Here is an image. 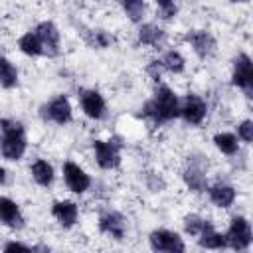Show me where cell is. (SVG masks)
Instances as JSON below:
<instances>
[{
	"mask_svg": "<svg viewBox=\"0 0 253 253\" xmlns=\"http://www.w3.org/2000/svg\"><path fill=\"white\" fill-rule=\"evenodd\" d=\"M18 83H20V71L16 63H12L6 55H0V87L10 91L16 89Z\"/></svg>",
	"mask_w": 253,
	"mask_h": 253,
	"instance_id": "22",
	"label": "cell"
},
{
	"mask_svg": "<svg viewBox=\"0 0 253 253\" xmlns=\"http://www.w3.org/2000/svg\"><path fill=\"white\" fill-rule=\"evenodd\" d=\"M0 55H2V53H0Z\"/></svg>",
	"mask_w": 253,
	"mask_h": 253,
	"instance_id": "35",
	"label": "cell"
},
{
	"mask_svg": "<svg viewBox=\"0 0 253 253\" xmlns=\"http://www.w3.org/2000/svg\"><path fill=\"white\" fill-rule=\"evenodd\" d=\"M231 85L237 87L247 99L253 97V59L245 51H239L231 59Z\"/></svg>",
	"mask_w": 253,
	"mask_h": 253,
	"instance_id": "5",
	"label": "cell"
},
{
	"mask_svg": "<svg viewBox=\"0 0 253 253\" xmlns=\"http://www.w3.org/2000/svg\"><path fill=\"white\" fill-rule=\"evenodd\" d=\"M237 140L243 144H251L253 142V121L251 119H243L241 123H237V132H235Z\"/></svg>",
	"mask_w": 253,
	"mask_h": 253,
	"instance_id": "30",
	"label": "cell"
},
{
	"mask_svg": "<svg viewBox=\"0 0 253 253\" xmlns=\"http://www.w3.org/2000/svg\"><path fill=\"white\" fill-rule=\"evenodd\" d=\"M182 225H184V233H186V235H190V237H198L204 229H208V227L213 225V223H211L210 217H204V215L192 211V213H186V215H184Z\"/></svg>",
	"mask_w": 253,
	"mask_h": 253,
	"instance_id": "25",
	"label": "cell"
},
{
	"mask_svg": "<svg viewBox=\"0 0 253 253\" xmlns=\"http://www.w3.org/2000/svg\"><path fill=\"white\" fill-rule=\"evenodd\" d=\"M93 158L97 162V166L101 170H115L121 166V150H123V142L119 138H95L93 140Z\"/></svg>",
	"mask_w": 253,
	"mask_h": 253,
	"instance_id": "6",
	"label": "cell"
},
{
	"mask_svg": "<svg viewBox=\"0 0 253 253\" xmlns=\"http://www.w3.org/2000/svg\"><path fill=\"white\" fill-rule=\"evenodd\" d=\"M148 247L152 253H186L184 237L166 227H158L148 233Z\"/></svg>",
	"mask_w": 253,
	"mask_h": 253,
	"instance_id": "8",
	"label": "cell"
},
{
	"mask_svg": "<svg viewBox=\"0 0 253 253\" xmlns=\"http://www.w3.org/2000/svg\"><path fill=\"white\" fill-rule=\"evenodd\" d=\"M77 99H79V107H81V111L87 119L103 121L107 117V101H105V97L99 89L81 87L77 91Z\"/></svg>",
	"mask_w": 253,
	"mask_h": 253,
	"instance_id": "11",
	"label": "cell"
},
{
	"mask_svg": "<svg viewBox=\"0 0 253 253\" xmlns=\"http://www.w3.org/2000/svg\"><path fill=\"white\" fill-rule=\"evenodd\" d=\"M208 170L210 160L204 152H190L186 156V164L182 168V182L188 192L192 194H204L208 190Z\"/></svg>",
	"mask_w": 253,
	"mask_h": 253,
	"instance_id": "3",
	"label": "cell"
},
{
	"mask_svg": "<svg viewBox=\"0 0 253 253\" xmlns=\"http://www.w3.org/2000/svg\"><path fill=\"white\" fill-rule=\"evenodd\" d=\"M225 235V245L233 253H247L253 241V231H251V221L245 215H233L229 219Z\"/></svg>",
	"mask_w": 253,
	"mask_h": 253,
	"instance_id": "4",
	"label": "cell"
},
{
	"mask_svg": "<svg viewBox=\"0 0 253 253\" xmlns=\"http://www.w3.org/2000/svg\"><path fill=\"white\" fill-rule=\"evenodd\" d=\"M40 115L45 123H53L57 126H65L73 121V105L67 95H55L47 103L40 107Z\"/></svg>",
	"mask_w": 253,
	"mask_h": 253,
	"instance_id": "7",
	"label": "cell"
},
{
	"mask_svg": "<svg viewBox=\"0 0 253 253\" xmlns=\"http://www.w3.org/2000/svg\"><path fill=\"white\" fill-rule=\"evenodd\" d=\"M18 49L28 57H43L42 43H40L38 36L34 34V30H30L18 38Z\"/></svg>",
	"mask_w": 253,
	"mask_h": 253,
	"instance_id": "26",
	"label": "cell"
},
{
	"mask_svg": "<svg viewBox=\"0 0 253 253\" xmlns=\"http://www.w3.org/2000/svg\"><path fill=\"white\" fill-rule=\"evenodd\" d=\"M210 107L204 97L198 93H188L184 99H180V119L190 126H200L208 119Z\"/></svg>",
	"mask_w": 253,
	"mask_h": 253,
	"instance_id": "10",
	"label": "cell"
},
{
	"mask_svg": "<svg viewBox=\"0 0 253 253\" xmlns=\"http://www.w3.org/2000/svg\"><path fill=\"white\" fill-rule=\"evenodd\" d=\"M30 251H32V253H51L49 245H45V243H34V245L30 247Z\"/></svg>",
	"mask_w": 253,
	"mask_h": 253,
	"instance_id": "33",
	"label": "cell"
},
{
	"mask_svg": "<svg viewBox=\"0 0 253 253\" xmlns=\"http://www.w3.org/2000/svg\"><path fill=\"white\" fill-rule=\"evenodd\" d=\"M0 223L10 229H22L26 225V217L16 200L0 194Z\"/></svg>",
	"mask_w": 253,
	"mask_h": 253,
	"instance_id": "17",
	"label": "cell"
},
{
	"mask_svg": "<svg viewBox=\"0 0 253 253\" xmlns=\"http://www.w3.org/2000/svg\"><path fill=\"white\" fill-rule=\"evenodd\" d=\"M144 71H146V75H148V77H150L154 83H160V79H162V73H164V67H162V63H160V57H154V59H150V61L146 63Z\"/></svg>",
	"mask_w": 253,
	"mask_h": 253,
	"instance_id": "31",
	"label": "cell"
},
{
	"mask_svg": "<svg viewBox=\"0 0 253 253\" xmlns=\"http://www.w3.org/2000/svg\"><path fill=\"white\" fill-rule=\"evenodd\" d=\"M184 42L192 47V51L200 59H210L215 53V49H217V42H215L213 34L210 30H204V28L188 30L184 34Z\"/></svg>",
	"mask_w": 253,
	"mask_h": 253,
	"instance_id": "12",
	"label": "cell"
},
{
	"mask_svg": "<svg viewBox=\"0 0 253 253\" xmlns=\"http://www.w3.org/2000/svg\"><path fill=\"white\" fill-rule=\"evenodd\" d=\"M83 40H85V43L91 49H109L117 42V38L109 30H103V28H91V30H87L83 34Z\"/></svg>",
	"mask_w": 253,
	"mask_h": 253,
	"instance_id": "20",
	"label": "cell"
},
{
	"mask_svg": "<svg viewBox=\"0 0 253 253\" xmlns=\"http://www.w3.org/2000/svg\"><path fill=\"white\" fill-rule=\"evenodd\" d=\"M34 34L38 36L42 49H43V57L55 59L61 55V32L55 26V22L51 20H42L36 24Z\"/></svg>",
	"mask_w": 253,
	"mask_h": 253,
	"instance_id": "9",
	"label": "cell"
},
{
	"mask_svg": "<svg viewBox=\"0 0 253 253\" xmlns=\"http://www.w3.org/2000/svg\"><path fill=\"white\" fill-rule=\"evenodd\" d=\"M121 8H123L125 16L136 26H140L148 14V4L144 0H126L121 4Z\"/></svg>",
	"mask_w": 253,
	"mask_h": 253,
	"instance_id": "27",
	"label": "cell"
},
{
	"mask_svg": "<svg viewBox=\"0 0 253 253\" xmlns=\"http://www.w3.org/2000/svg\"><path fill=\"white\" fill-rule=\"evenodd\" d=\"M196 241H198V245H200L202 249H206V251H223V249H227V245H225V235H223L221 231H217L213 225H210L208 229H204V231L196 237Z\"/></svg>",
	"mask_w": 253,
	"mask_h": 253,
	"instance_id": "21",
	"label": "cell"
},
{
	"mask_svg": "<svg viewBox=\"0 0 253 253\" xmlns=\"http://www.w3.org/2000/svg\"><path fill=\"white\" fill-rule=\"evenodd\" d=\"M144 186L150 192H164L166 190V180L162 178L160 172H144Z\"/></svg>",
	"mask_w": 253,
	"mask_h": 253,
	"instance_id": "29",
	"label": "cell"
},
{
	"mask_svg": "<svg viewBox=\"0 0 253 253\" xmlns=\"http://www.w3.org/2000/svg\"><path fill=\"white\" fill-rule=\"evenodd\" d=\"M160 63H162L164 71L172 73V75H180L186 71V57L178 49H166L160 57Z\"/></svg>",
	"mask_w": 253,
	"mask_h": 253,
	"instance_id": "24",
	"label": "cell"
},
{
	"mask_svg": "<svg viewBox=\"0 0 253 253\" xmlns=\"http://www.w3.org/2000/svg\"><path fill=\"white\" fill-rule=\"evenodd\" d=\"M49 211L63 229H71L79 221V206L73 200H53Z\"/></svg>",
	"mask_w": 253,
	"mask_h": 253,
	"instance_id": "16",
	"label": "cell"
},
{
	"mask_svg": "<svg viewBox=\"0 0 253 253\" xmlns=\"http://www.w3.org/2000/svg\"><path fill=\"white\" fill-rule=\"evenodd\" d=\"M2 253H32V251H30V245H26L22 241H8L2 249Z\"/></svg>",
	"mask_w": 253,
	"mask_h": 253,
	"instance_id": "32",
	"label": "cell"
},
{
	"mask_svg": "<svg viewBox=\"0 0 253 253\" xmlns=\"http://www.w3.org/2000/svg\"><path fill=\"white\" fill-rule=\"evenodd\" d=\"M180 12V6L172 0H158L156 2V18L162 22H172Z\"/></svg>",
	"mask_w": 253,
	"mask_h": 253,
	"instance_id": "28",
	"label": "cell"
},
{
	"mask_svg": "<svg viewBox=\"0 0 253 253\" xmlns=\"http://www.w3.org/2000/svg\"><path fill=\"white\" fill-rule=\"evenodd\" d=\"M140 115L150 126H164V125L180 119L178 93L164 83H156L152 97L146 99L144 105L140 107Z\"/></svg>",
	"mask_w": 253,
	"mask_h": 253,
	"instance_id": "1",
	"label": "cell"
},
{
	"mask_svg": "<svg viewBox=\"0 0 253 253\" xmlns=\"http://www.w3.org/2000/svg\"><path fill=\"white\" fill-rule=\"evenodd\" d=\"M61 174H63V182H65L67 190H69L71 194H77V196L85 194V192L91 188V184H93V178L87 174V170L81 168V166H79L77 162H73V160H65V162H63Z\"/></svg>",
	"mask_w": 253,
	"mask_h": 253,
	"instance_id": "13",
	"label": "cell"
},
{
	"mask_svg": "<svg viewBox=\"0 0 253 253\" xmlns=\"http://www.w3.org/2000/svg\"><path fill=\"white\" fill-rule=\"evenodd\" d=\"M206 194H208L210 202H211L215 208H219V210L231 208L233 202H235V198H237V190H235L231 184H225V182H217V184L208 186Z\"/></svg>",
	"mask_w": 253,
	"mask_h": 253,
	"instance_id": "18",
	"label": "cell"
},
{
	"mask_svg": "<svg viewBox=\"0 0 253 253\" xmlns=\"http://www.w3.org/2000/svg\"><path fill=\"white\" fill-rule=\"evenodd\" d=\"M97 227H99V231L103 235H107V237H111L115 241H123L126 237V233H128V221L117 210L103 211L99 215V219H97Z\"/></svg>",
	"mask_w": 253,
	"mask_h": 253,
	"instance_id": "14",
	"label": "cell"
},
{
	"mask_svg": "<svg viewBox=\"0 0 253 253\" xmlns=\"http://www.w3.org/2000/svg\"><path fill=\"white\" fill-rule=\"evenodd\" d=\"M28 150L26 126L16 119H0V156L8 162H18Z\"/></svg>",
	"mask_w": 253,
	"mask_h": 253,
	"instance_id": "2",
	"label": "cell"
},
{
	"mask_svg": "<svg viewBox=\"0 0 253 253\" xmlns=\"http://www.w3.org/2000/svg\"><path fill=\"white\" fill-rule=\"evenodd\" d=\"M6 178H8V172H6V168L0 164V186L6 182Z\"/></svg>",
	"mask_w": 253,
	"mask_h": 253,
	"instance_id": "34",
	"label": "cell"
},
{
	"mask_svg": "<svg viewBox=\"0 0 253 253\" xmlns=\"http://www.w3.org/2000/svg\"><path fill=\"white\" fill-rule=\"evenodd\" d=\"M166 30L162 26H158L156 22H142L136 28V43L144 45V47H152L158 49L166 43Z\"/></svg>",
	"mask_w": 253,
	"mask_h": 253,
	"instance_id": "15",
	"label": "cell"
},
{
	"mask_svg": "<svg viewBox=\"0 0 253 253\" xmlns=\"http://www.w3.org/2000/svg\"><path fill=\"white\" fill-rule=\"evenodd\" d=\"M30 176L40 188H49L55 180V170L45 158H36L30 164Z\"/></svg>",
	"mask_w": 253,
	"mask_h": 253,
	"instance_id": "19",
	"label": "cell"
},
{
	"mask_svg": "<svg viewBox=\"0 0 253 253\" xmlns=\"http://www.w3.org/2000/svg\"><path fill=\"white\" fill-rule=\"evenodd\" d=\"M211 142H213V146H215L221 154H225V156H235V154H239V140H237L235 132H227V130L215 132L213 138H211Z\"/></svg>",
	"mask_w": 253,
	"mask_h": 253,
	"instance_id": "23",
	"label": "cell"
}]
</instances>
